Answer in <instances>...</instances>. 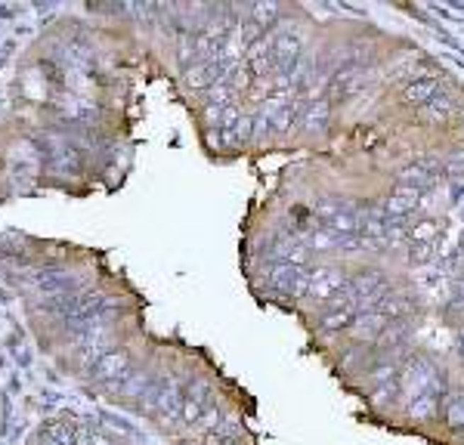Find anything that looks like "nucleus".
<instances>
[{"label":"nucleus","instance_id":"obj_1","mask_svg":"<svg viewBox=\"0 0 464 445\" xmlns=\"http://www.w3.org/2000/svg\"><path fill=\"white\" fill-rule=\"evenodd\" d=\"M128 371H130V368H128V349H103V353L93 359V365H90L93 381L106 383L108 390H112Z\"/></svg>","mask_w":464,"mask_h":445},{"label":"nucleus","instance_id":"obj_2","mask_svg":"<svg viewBox=\"0 0 464 445\" xmlns=\"http://www.w3.org/2000/svg\"><path fill=\"white\" fill-rule=\"evenodd\" d=\"M443 81L440 78H415L409 84H402L400 87V99L406 102V106H415V108H424L430 99L440 93Z\"/></svg>","mask_w":464,"mask_h":445},{"label":"nucleus","instance_id":"obj_3","mask_svg":"<svg viewBox=\"0 0 464 445\" xmlns=\"http://www.w3.org/2000/svg\"><path fill=\"white\" fill-rule=\"evenodd\" d=\"M440 415L449 430H464V387H449L443 393Z\"/></svg>","mask_w":464,"mask_h":445},{"label":"nucleus","instance_id":"obj_4","mask_svg":"<svg viewBox=\"0 0 464 445\" xmlns=\"http://www.w3.org/2000/svg\"><path fill=\"white\" fill-rule=\"evenodd\" d=\"M446 390H427L424 396H418L415 402H409L406 405V417L415 424H424V421H434V417H440V399H443Z\"/></svg>","mask_w":464,"mask_h":445},{"label":"nucleus","instance_id":"obj_5","mask_svg":"<svg viewBox=\"0 0 464 445\" xmlns=\"http://www.w3.org/2000/svg\"><path fill=\"white\" fill-rule=\"evenodd\" d=\"M328 118H332V99H313V102H307V108H303L300 127L307 133H322L328 127Z\"/></svg>","mask_w":464,"mask_h":445},{"label":"nucleus","instance_id":"obj_6","mask_svg":"<svg viewBox=\"0 0 464 445\" xmlns=\"http://www.w3.org/2000/svg\"><path fill=\"white\" fill-rule=\"evenodd\" d=\"M359 319V306H356V300L353 303H347V306H337V310H325L322 312V319H319V328L322 331H332V334H337V331H350V325Z\"/></svg>","mask_w":464,"mask_h":445},{"label":"nucleus","instance_id":"obj_7","mask_svg":"<svg viewBox=\"0 0 464 445\" xmlns=\"http://www.w3.org/2000/svg\"><path fill=\"white\" fill-rule=\"evenodd\" d=\"M436 232H440V222L434 217H421L415 226H409V242H436Z\"/></svg>","mask_w":464,"mask_h":445},{"label":"nucleus","instance_id":"obj_8","mask_svg":"<svg viewBox=\"0 0 464 445\" xmlns=\"http://www.w3.org/2000/svg\"><path fill=\"white\" fill-rule=\"evenodd\" d=\"M47 436H50V439H53L56 445H72V442H78V424H72V421H56V424L47 427Z\"/></svg>","mask_w":464,"mask_h":445},{"label":"nucleus","instance_id":"obj_9","mask_svg":"<svg viewBox=\"0 0 464 445\" xmlns=\"http://www.w3.org/2000/svg\"><path fill=\"white\" fill-rule=\"evenodd\" d=\"M248 16L254 19L257 28H273V22L278 19V6L276 4H254L248 10Z\"/></svg>","mask_w":464,"mask_h":445},{"label":"nucleus","instance_id":"obj_10","mask_svg":"<svg viewBox=\"0 0 464 445\" xmlns=\"http://www.w3.org/2000/svg\"><path fill=\"white\" fill-rule=\"evenodd\" d=\"M434 247L436 242H415L409 247V263L412 266H424V263L434 260Z\"/></svg>","mask_w":464,"mask_h":445},{"label":"nucleus","instance_id":"obj_11","mask_svg":"<svg viewBox=\"0 0 464 445\" xmlns=\"http://www.w3.org/2000/svg\"><path fill=\"white\" fill-rule=\"evenodd\" d=\"M90 445H115V442L108 439V436H103V433H93L90 436Z\"/></svg>","mask_w":464,"mask_h":445},{"label":"nucleus","instance_id":"obj_12","mask_svg":"<svg viewBox=\"0 0 464 445\" xmlns=\"http://www.w3.org/2000/svg\"><path fill=\"white\" fill-rule=\"evenodd\" d=\"M458 121H461V127H464V102H458Z\"/></svg>","mask_w":464,"mask_h":445},{"label":"nucleus","instance_id":"obj_13","mask_svg":"<svg viewBox=\"0 0 464 445\" xmlns=\"http://www.w3.org/2000/svg\"><path fill=\"white\" fill-rule=\"evenodd\" d=\"M458 353H461V359H464V340H461V349H458Z\"/></svg>","mask_w":464,"mask_h":445}]
</instances>
